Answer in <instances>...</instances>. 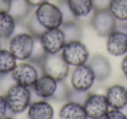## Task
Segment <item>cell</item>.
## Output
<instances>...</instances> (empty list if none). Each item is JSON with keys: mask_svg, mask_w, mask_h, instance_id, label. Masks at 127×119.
Returning a JSON list of instances; mask_svg holds the SVG:
<instances>
[{"mask_svg": "<svg viewBox=\"0 0 127 119\" xmlns=\"http://www.w3.org/2000/svg\"><path fill=\"white\" fill-rule=\"evenodd\" d=\"M4 95L9 112L13 115L25 112L32 102V89L18 84H13Z\"/></svg>", "mask_w": 127, "mask_h": 119, "instance_id": "cell-1", "label": "cell"}, {"mask_svg": "<svg viewBox=\"0 0 127 119\" xmlns=\"http://www.w3.org/2000/svg\"><path fill=\"white\" fill-rule=\"evenodd\" d=\"M44 74L41 63L30 60L18 63L11 72L15 83L27 88H32L41 75Z\"/></svg>", "mask_w": 127, "mask_h": 119, "instance_id": "cell-2", "label": "cell"}, {"mask_svg": "<svg viewBox=\"0 0 127 119\" xmlns=\"http://www.w3.org/2000/svg\"><path fill=\"white\" fill-rule=\"evenodd\" d=\"M34 41L35 37L30 32H16L8 41V49L18 61H27L32 55Z\"/></svg>", "mask_w": 127, "mask_h": 119, "instance_id": "cell-3", "label": "cell"}, {"mask_svg": "<svg viewBox=\"0 0 127 119\" xmlns=\"http://www.w3.org/2000/svg\"><path fill=\"white\" fill-rule=\"evenodd\" d=\"M34 14L45 30L60 28L63 25V17L59 7L57 4L50 1L36 7Z\"/></svg>", "mask_w": 127, "mask_h": 119, "instance_id": "cell-4", "label": "cell"}, {"mask_svg": "<svg viewBox=\"0 0 127 119\" xmlns=\"http://www.w3.org/2000/svg\"><path fill=\"white\" fill-rule=\"evenodd\" d=\"M44 74L50 76L57 81H64L70 74V66L64 59L61 53L46 54L41 62Z\"/></svg>", "mask_w": 127, "mask_h": 119, "instance_id": "cell-5", "label": "cell"}, {"mask_svg": "<svg viewBox=\"0 0 127 119\" xmlns=\"http://www.w3.org/2000/svg\"><path fill=\"white\" fill-rule=\"evenodd\" d=\"M65 62L71 67L87 63L90 59V52L86 45L81 40L67 42L61 51Z\"/></svg>", "mask_w": 127, "mask_h": 119, "instance_id": "cell-6", "label": "cell"}, {"mask_svg": "<svg viewBox=\"0 0 127 119\" xmlns=\"http://www.w3.org/2000/svg\"><path fill=\"white\" fill-rule=\"evenodd\" d=\"M71 86L78 90L90 91L96 82V77L90 65L87 63L74 67L71 74Z\"/></svg>", "mask_w": 127, "mask_h": 119, "instance_id": "cell-7", "label": "cell"}, {"mask_svg": "<svg viewBox=\"0 0 127 119\" xmlns=\"http://www.w3.org/2000/svg\"><path fill=\"white\" fill-rule=\"evenodd\" d=\"M118 22L108 9L95 11L91 26L95 32L102 37H106L118 27Z\"/></svg>", "mask_w": 127, "mask_h": 119, "instance_id": "cell-8", "label": "cell"}, {"mask_svg": "<svg viewBox=\"0 0 127 119\" xmlns=\"http://www.w3.org/2000/svg\"><path fill=\"white\" fill-rule=\"evenodd\" d=\"M39 38L46 54L61 53L62 50L67 43L61 27L46 30Z\"/></svg>", "mask_w": 127, "mask_h": 119, "instance_id": "cell-9", "label": "cell"}, {"mask_svg": "<svg viewBox=\"0 0 127 119\" xmlns=\"http://www.w3.org/2000/svg\"><path fill=\"white\" fill-rule=\"evenodd\" d=\"M106 50L114 57H122L127 54V30L125 25L118 27L106 37Z\"/></svg>", "mask_w": 127, "mask_h": 119, "instance_id": "cell-10", "label": "cell"}, {"mask_svg": "<svg viewBox=\"0 0 127 119\" xmlns=\"http://www.w3.org/2000/svg\"><path fill=\"white\" fill-rule=\"evenodd\" d=\"M84 107L88 119H103L111 109L105 95L99 93H90Z\"/></svg>", "mask_w": 127, "mask_h": 119, "instance_id": "cell-11", "label": "cell"}, {"mask_svg": "<svg viewBox=\"0 0 127 119\" xmlns=\"http://www.w3.org/2000/svg\"><path fill=\"white\" fill-rule=\"evenodd\" d=\"M73 16L81 25H91L95 12L93 0H66Z\"/></svg>", "mask_w": 127, "mask_h": 119, "instance_id": "cell-12", "label": "cell"}, {"mask_svg": "<svg viewBox=\"0 0 127 119\" xmlns=\"http://www.w3.org/2000/svg\"><path fill=\"white\" fill-rule=\"evenodd\" d=\"M58 82L56 79L46 74H43L37 78L34 85L31 89L38 99L51 100L56 91Z\"/></svg>", "mask_w": 127, "mask_h": 119, "instance_id": "cell-13", "label": "cell"}, {"mask_svg": "<svg viewBox=\"0 0 127 119\" xmlns=\"http://www.w3.org/2000/svg\"><path fill=\"white\" fill-rule=\"evenodd\" d=\"M104 95L111 109L123 110L127 106V90L121 84L108 87Z\"/></svg>", "mask_w": 127, "mask_h": 119, "instance_id": "cell-14", "label": "cell"}, {"mask_svg": "<svg viewBox=\"0 0 127 119\" xmlns=\"http://www.w3.org/2000/svg\"><path fill=\"white\" fill-rule=\"evenodd\" d=\"M88 64L92 68L97 82H104L111 74V65L107 58L100 54H97L90 58Z\"/></svg>", "mask_w": 127, "mask_h": 119, "instance_id": "cell-15", "label": "cell"}, {"mask_svg": "<svg viewBox=\"0 0 127 119\" xmlns=\"http://www.w3.org/2000/svg\"><path fill=\"white\" fill-rule=\"evenodd\" d=\"M54 114L52 105L44 99L32 101L27 110L29 119H53Z\"/></svg>", "mask_w": 127, "mask_h": 119, "instance_id": "cell-16", "label": "cell"}, {"mask_svg": "<svg viewBox=\"0 0 127 119\" xmlns=\"http://www.w3.org/2000/svg\"><path fill=\"white\" fill-rule=\"evenodd\" d=\"M60 119H88L83 104L66 101L58 112Z\"/></svg>", "mask_w": 127, "mask_h": 119, "instance_id": "cell-17", "label": "cell"}, {"mask_svg": "<svg viewBox=\"0 0 127 119\" xmlns=\"http://www.w3.org/2000/svg\"><path fill=\"white\" fill-rule=\"evenodd\" d=\"M17 20L9 12H0V39L9 41L16 32Z\"/></svg>", "mask_w": 127, "mask_h": 119, "instance_id": "cell-18", "label": "cell"}, {"mask_svg": "<svg viewBox=\"0 0 127 119\" xmlns=\"http://www.w3.org/2000/svg\"><path fill=\"white\" fill-rule=\"evenodd\" d=\"M26 0H11V8L8 12L17 20V22H23L34 11Z\"/></svg>", "mask_w": 127, "mask_h": 119, "instance_id": "cell-19", "label": "cell"}, {"mask_svg": "<svg viewBox=\"0 0 127 119\" xmlns=\"http://www.w3.org/2000/svg\"><path fill=\"white\" fill-rule=\"evenodd\" d=\"M18 64V59L9 49L0 50V76L11 73Z\"/></svg>", "mask_w": 127, "mask_h": 119, "instance_id": "cell-20", "label": "cell"}, {"mask_svg": "<svg viewBox=\"0 0 127 119\" xmlns=\"http://www.w3.org/2000/svg\"><path fill=\"white\" fill-rule=\"evenodd\" d=\"M108 10L118 24L127 22V0H111Z\"/></svg>", "mask_w": 127, "mask_h": 119, "instance_id": "cell-21", "label": "cell"}, {"mask_svg": "<svg viewBox=\"0 0 127 119\" xmlns=\"http://www.w3.org/2000/svg\"><path fill=\"white\" fill-rule=\"evenodd\" d=\"M64 31L66 42L75 40H81L83 37V30L82 25L78 21H71L69 23H64L61 26Z\"/></svg>", "mask_w": 127, "mask_h": 119, "instance_id": "cell-22", "label": "cell"}, {"mask_svg": "<svg viewBox=\"0 0 127 119\" xmlns=\"http://www.w3.org/2000/svg\"><path fill=\"white\" fill-rule=\"evenodd\" d=\"M23 22L25 23V25H26L27 30H28L32 35H33L34 37H39L46 30L42 26V25L38 22V20L37 19L35 14H34V11H32L28 16V18Z\"/></svg>", "mask_w": 127, "mask_h": 119, "instance_id": "cell-23", "label": "cell"}, {"mask_svg": "<svg viewBox=\"0 0 127 119\" xmlns=\"http://www.w3.org/2000/svg\"><path fill=\"white\" fill-rule=\"evenodd\" d=\"M46 56V52L41 44L40 38L37 37H35V41H34L33 49L31 55L30 61L37 62V63H41L44 59V58Z\"/></svg>", "mask_w": 127, "mask_h": 119, "instance_id": "cell-24", "label": "cell"}, {"mask_svg": "<svg viewBox=\"0 0 127 119\" xmlns=\"http://www.w3.org/2000/svg\"><path fill=\"white\" fill-rule=\"evenodd\" d=\"M69 90L70 88L68 87L64 81H58L56 91H55L54 96H52L51 100H55L58 102H66L68 99Z\"/></svg>", "mask_w": 127, "mask_h": 119, "instance_id": "cell-25", "label": "cell"}, {"mask_svg": "<svg viewBox=\"0 0 127 119\" xmlns=\"http://www.w3.org/2000/svg\"><path fill=\"white\" fill-rule=\"evenodd\" d=\"M89 95H90V91L78 90V89H75L73 88H70L67 101H71L84 105Z\"/></svg>", "mask_w": 127, "mask_h": 119, "instance_id": "cell-26", "label": "cell"}, {"mask_svg": "<svg viewBox=\"0 0 127 119\" xmlns=\"http://www.w3.org/2000/svg\"><path fill=\"white\" fill-rule=\"evenodd\" d=\"M57 4L58 5L63 17V24L69 23L71 21H75L76 18L73 16L69 5H68L66 0H57Z\"/></svg>", "mask_w": 127, "mask_h": 119, "instance_id": "cell-27", "label": "cell"}, {"mask_svg": "<svg viewBox=\"0 0 127 119\" xmlns=\"http://www.w3.org/2000/svg\"><path fill=\"white\" fill-rule=\"evenodd\" d=\"M15 84L16 83L11 76V73L0 76V89L4 92V94Z\"/></svg>", "mask_w": 127, "mask_h": 119, "instance_id": "cell-28", "label": "cell"}, {"mask_svg": "<svg viewBox=\"0 0 127 119\" xmlns=\"http://www.w3.org/2000/svg\"><path fill=\"white\" fill-rule=\"evenodd\" d=\"M103 119H127V116L122 111V110L110 109Z\"/></svg>", "mask_w": 127, "mask_h": 119, "instance_id": "cell-29", "label": "cell"}, {"mask_svg": "<svg viewBox=\"0 0 127 119\" xmlns=\"http://www.w3.org/2000/svg\"><path fill=\"white\" fill-rule=\"evenodd\" d=\"M8 113H9V110H8L5 96L4 94H0V119L7 117Z\"/></svg>", "mask_w": 127, "mask_h": 119, "instance_id": "cell-30", "label": "cell"}, {"mask_svg": "<svg viewBox=\"0 0 127 119\" xmlns=\"http://www.w3.org/2000/svg\"><path fill=\"white\" fill-rule=\"evenodd\" d=\"M110 2H111V0H93L95 11L108 9Z\"/></svg>", "mask_w": 127, "mask_h": 119, "instance_id": "cell-31", "label": "cell"}, {"mask_svg": "<svg viewBox=\"0 0 127 119\" xmlns=\"http://www.w3.org/2000/svg\"><path fill=\"white\" fill-rule=\"evenodd\" d=\"M11 4V0H0V12H8Z\"/></svg>", "mask_w": 127, "mask_h": 119, "instance_id": "cell-32", "label": "cell"}, {"mask_svg": "<svg viewBox=\"0 0 127 119\" xmlns=\"http://www.w3.org/2000/svg\"><path fill=\"white\" fill-rule=\"evenodd\" d=\"M121 70L123 72V75L127 78V54L125 55L121 61Z\"/></svg>", "mask_w": 127, "mask_h": 119, "instance_id": "cell-33", "label": "cell"}, {"mask_svg": "<svg viewBox=\"0 0 127 119\" xmlns=\"http://www.w3.org/2000/svg\"><path fill=\"white\" fill-rule=\"evenodd\" d=\"M48 1H50V0H26V2L33 8L37 7L38 5H40V4H44L45 2H48Z\"/></svg>", "mask_w": 127, "mask_h": 119, "instance_id": "cell-34", "label": "cell"}, {"mask_svg": "<svg viewBox=\"0 0 127 119\" xmlns=\"http://www.w3.org/2000/svg\"><path fill=\"white\" fill-rule=\"evenodd\" d=\"M121 84L125 88V89H126V90H127V78L126 77H124L123 80H122V82H121Z\"/></svg>", "mask_w": 127, "mask_h": 119, "instance_id": "cell-35", "label": "cell"}, {"mask_svg": "<svg viewBox=\"0 0 127 119\" xmlns=\"http://www.w3.org/2000/svg\"><path fill=\"white\" fill-rule=\"evenodd\" d=\"M3 119H14L13 117H9V116H7V117H5L4 118H3Z\"/></svg>", "mask_w": 127, "mask_h": 119, "instance_id": "cell-36", "label": "cell"}, {"mask_svg": "<svg viewBox=\"0 0 127 119\" xmlns=\"http://www.w3.org/2000/svg\"><path fill=\"white\" fill-rule=\"evenodd\" d=\"M2 49V40L0 39V50Z\"/></svg>", "mask_w": 127, "mask_h": 119, "instance_id": "cell-37", "label": "cell"}, {"mask_svg": "<svg viewBox=\"0 0 127 119\" xmlns=\"http://www.w3.org/2000/svg\"><path fill=\"white\" fill-rule=\"evenodd\" d=\"M125 29H126V30H127V22L125 24Z\"/></svg>", "mask_w": 127, "mask_h": 119, "instance_id": "cell-38", "label": "cell"}]
</instances>
